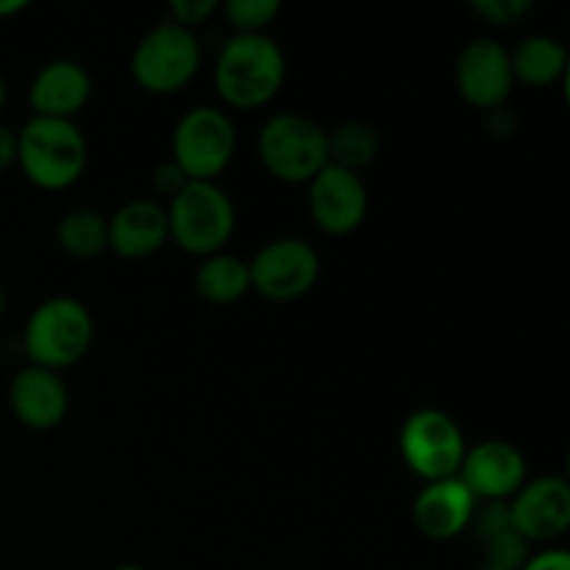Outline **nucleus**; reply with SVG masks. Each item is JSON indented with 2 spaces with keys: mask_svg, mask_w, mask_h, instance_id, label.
Segmentation results:
<instances>
[{
  "mask_svg": "<svg viewBox=\"0 0 570 570\" xmlns=\"http://www.w3.org/2000/svg\"><path fill=\"white\" fill-rule=\"evenodd\" d=\"M401 460L423 484L451 479L465 460V434L460 423L443 410L423 406L404 421L399 434Z\"/></svg>",
  "mask_w": 570,
  "mask_h": 570,
  "instance_id": "0eeeda50",
  "label": "nucleus"
},
{
  "mask_svg": "<svg viewBox=\"0 0 570 570\" xmlns=\"http://www.w3.org/2000/svg\"><path fill=\"white\" fill-rule=\"evenodd\" d=\"M287 59L267 33H234L217 53L215 87L228 109L254 111L271 104L284 87Z\"/></svg>",
  "mask_w": 570,
  "mask_h": 570,
  "instance_id": "f257e3e1",
  "label": "nucleus"
},
{
  "mask_svg": "<svg viewBox=\"0 0 570 570\" xmlns=\"http://www.w3.org/2000/svg\"><path fill=\"white\" fill-rule=\"evenodd\" d=\"M95 337V321L81 301L70 295H56L42 301L28 315L22 343L31 365L48 371H65L87 356Z\"/></svg>",
  "mask_w": 570,
  "mask_h": 570,
  "instance_id": "7ed1b4c3",
  "label": "nucleus"
},
{
  "mask_svg": "<svg viewBox=\"0 0 570 570\" xmlns=\"http://www.w3.org/2000/svg\"><path fill=\"white\" fill-rule=\"evenodd\" d=\"M473 11L490 26H515L529 14V0H473Z\"/></svg>",
  "mask_w": 570,
  "mask_h": 570,
  "instance_id": "393cba45",
  "label": "nucleus"
},
{
  "mask_svg": "<svg viewBox=\"0 0 570 570\" xmlns=\"http://www.w3.org/2000/svg\"><path fill=\"white\" fill-rule=\"evenodd\" d=\"M56 243L67 256L95 259L109 250V217L95 209H70L56 226Z\"/></svg>",
  "mask_w": 570,
  "mask_h": 570,
  "instance_id": "4be33fe9",
  "label": "nucleus"
},
{
  "mask_svg": "<svg viewBox=\"0 0 570 570\" xmlns=\"http://www.w3.org/2000/svg\"><path fill=\"white\" fill-rule=\"evenodd\" d=\"M326 148L328 165H337L351 173H362L376 161L379 150H382V137H379V131L371 122L348 120L326 131Z\"/></svg>",
  "mask_w": 570,
  "mask_h": 570,
  "instance_id": "412c9836",
  "label": "nucleus"
},
{
  "mask_svg": "<svg viewBox=\"0 0 570 570\" xmlns=\"http://www.w3.org/2000/svg\"><path fill=\"white\" fill-rule=\"evenodd\" d=\"M479 570H510V568H499V566H488V562H484V566H482V568H479Z\"/></svg>",
  "mask_w": 570,
  "mask_h": 570,
  "instance_id": "2f4dec72",
  "label": "nucleus"
},
{
  "mask_svg": "<svg viewBox=\"0 0 570 570\" xmlns=\"http://www.w3.org/2000/svg\"><path fill=\"white\" fill-rule=\"evenodd\" d=\"M9 404L22 426L33 432H50L65 421L70 410V393L56 371L28 365L11 382Z\"/></svg>",
  "mask_w": 570,
  "mask_h": 570,
  "instance_id": "dca6fc26",
  "label": "nucleus"
},
{
  "mask_svg": "<svg viewBox=\"0 0 570 570\" xmlns=\"http://www.w3.org/2000/svg\"><path fill=\"white\" fill-rule=\"evenodd\" d=\"M507 512L527 543H551L570 527V484L562 476L527 479L507 501Z\"/></svg>",
  "mask_w": 570,
  "mask_h": 570,
  "instance_id": "ddd939ff",
  "label": "nucleus"
},
{
  "mask_svg": "<svg viewBox=\"0 0 570 570\" xmlns=\"http://www.w3.org/2000/svg\"><path fill=\"white\" fill-rule=\"evenodd\" d=\"M167 239V206L159 200H126L109 217V250H115L120 259H148L165 248Z\"/></svg>",
  "mask_w": 570,
  "mask_h": 570,
  "instance_id": "f3484780",
  "label": "nucleus"
},
{
  "mask_svg": "<svg viewBox=\"0 0 570 570\" xmlns=\"http://www.w3.org/2000/svg\"><path fill=\"white\" fill-rule=\"evenodd\" d=\"M195 289L206 304L215 306H232L243 301L250 293V271L248 262L239 256L226 254H212L204 256L195 271Z\"/></svg>",
  "mask_w": 570,
  "mask_h": 570,
  "instance_id": "aec40b11",
  "label": "nucleus"
},
{
  "mask_svg": "<svg viewBox=\"0 0 570 570\" xmlns=\"http://www.w3.org/2000/svg\"><path fill=\"white\" fill-rule=\"evenodd\" d=\"M115 570H145V568H139V566H120V568H115Z\"/></svg>",
  "mask_w": 570,
  "mask_h": 570,
  "instance_id": "473e14b6",
  "label": "nucleus"
},
{
  "mask_svg": "<svg viewBox=\"0 0 570 570\" xmlns=\"http://www.w3.org/2000/svg\"><path fill=\"white\" fill-rule=\"evenodd\" d=\"M512 78L527 87H554L568 78V50L549 33H529L510 50Z\"/></svg>",
  "mask_w": 570,
  "mask_h": 570,
  "instance_id": "a211bd4d",
  "label": "nucleus"
},
{
  "mask_svg": "<svg viewBox=\"0 0 570 570\" xmlns=\"http://www.w3.org/2000/svg\"><path fill=\"white\" fill-rule=\"evenodd\" d=\"M3 106H6V81L3 76H0V111H3Z\"/></svg>",
  "mask_w": 570,
  "mask_h": 570,
  "instance_id": "c756f323",
  "label": "nucleus"
},
{
  "mask_svg": "<svg viewBox=\"0 0 570 570\" xmlns=\"http://www.w3.org/2000/svg\"><path fill=\"white\" fill-rule=\"evenodd\" d=\"M518 570H570V554L566 549H546L540 554H529Z\"/></svg>",
  "mask_w": 570,
  "mask_h": 570,
  "instance_id": "bb28decb",
  "label": "nucleus"
},
{
  "mask_svg": "<svg viewBox=\"0 0 570 570\" xmlns=\"http://www.w3.org/2000/svg\"><path fill=\"white\" fill-rule=\"evenodd\" d=\"M217 9H220L217 0H170V6H167V14L170 17H167V20L187 28V31H195V28L204 26Z\"/></svg>",
  "mask_w": 570,
  "mask_h": 570,
  "instance_id": "b1692460",
  "label": "nucleus"
},
{
  "mask_svg": "<svg viewBox=\"0 0 570 570\" xmlns=\"http://www.w3.org/2000/svg\"><path fill=\"white\" fill-rule=\"evenodd\" d=\"M479 501L471 490L460 482V476L440 479V482L423 484L421 493L412 504V523L417 532L434 543H449L471 529Z\"/></svg>",
  "mask_w": 570,
  "mask_h": 570,
  "instance_id": "4468645a",
  "label": "nucleus"
},
{
  "mask_svg": "<svg viewBox=\"0 0 570 570\" xmlns=\"http://www.w3.org/2000/svg\"><path fill=\"white\" fill-rule=\"evenodd\" d=\"M223 14L234 33H267L273 20L282 14V3L278 0H226Z\"/></svg>",
  "mask_w": 570,
  "mask_h": 570,
  "instance_id": "5701e85b",
  "label": "nucleus"
},
{
  "mask_svg": "<svg viewBox=\"0 0 570 570\" xmlns=\"http://www.w3.org/2000/svg\"><path fill=\"white\" fill-rule=\"evenodd\" d=\"M200 42L195 31L165 20L150 28L131 53V76L148 95H176L198 76Z\"/></svg>",
  "mask_w": 570,
  "mask_h": 570,
  "instance_id": "423d86ee",
  "label": "nucleus"
},
{
  "mask_svg": "<svg viewBox=\"0 0 570 570\" xmlns=\"http://www.w3.org/2000/svg\"><path fill=\"white\" fill-rule=\"evenodd\" d=\"M3 312H6V289L0 287V317H3Z\"/></svg>",
  "mask_w": 570,
  "mask_h": 570,
  "instance_id": "7c9ffc66",
  "label": "nucleus"
},
{
  "mask_svg": "<svg viewBox=\"0 0 570 570\" xmlns=\"http://www.w3.org/2000/svg\"><path fill=\"white\" fill-rule=\"evenodd\" d=\"M89 145L72 120L31 117L17 131V167L45 193L70 189L83 176Z\"/></svg>",
  "mask_w": 570,
  "mask_h": 570,
  "instance_id": "f03ea898",
  "label": "nucleus"
},
{
  "mask_svg": "<svg viewBox=\"0 0 570 570\" xmlns=\"http://www.w3.org/2000/svg\"><path fill=\"white\" fill-rule=\"evenodd\" d=\"M460 482L484 504H507L527 482V456L507 440H482L465 451Z\"/></svg>",
  "mask_w": 570,
  "mask_h": 570,
  "instance_id": "f8f14e48",
  "label": "nucleus"
},
{
  "mask_svg": "<svg viewBox=\"0 0 570 570\" xmlns=\"http://www.w3.org/2000/svg\"><path fill=\"white\" fill-rule=\"evenodd\" d=\"M92 98V76L81 61L53 59L39 67L28 87V106L33 117L72 120Z\"/></svg>",
  "mask_w": 570,
  "mask_h": 570,
  "instance_id": "2eb2a0df",
  "label": "nucleus"
},
{
  "mask_svg": "<svg viewBox=\"0 0 570 570\" xmlns=\"http://www.w3.org/2000/svg\"><path fill=\"white\" fill-rule=\"evenodd\" d=\"M456 89L462 100L473 109L493 111L507 104L512 95V65L510 50L499 39L479 37L471 39L456 56Z\"/></svg>",
  "mask_w": 570,
  "mask_h": 570,
  "instance_id": "9b49d317",
  "label": "nucleus"
},
{
  "mask_svg": "<svg viewBox=\"0 0 570 570\" xmlns=\"http://www.w3.org/2000/svg\"><path fill=\"white\" fill-rule=\"evenodd\" d=\"M17 165V131L0 122V173Z\"/></svg>",
  "mask_w": 570,
  "mask_h": 570,
  "instance_id": "cd10ccee",
  "label": "nucleus"
},
{
  "mask_svg": "<svg viewBox=\"0 0 570 570\" xmlns=\"http://www.w3.org/2000/svg\"><path fill=\"white\" fill-rule=\"evenodd\" d=\"M256 154L276 181L309 184L328 165L326 131L301 111H278L262 126Z\"/></svg>",
  "mask_w": 570,
  "mask_h": 570,
  "instance_id": "39448f33",
  "label": "nucleus"
},
{
  "mask_svg": "<svg viewBox=\"0 0 570 570\" xmlns=\"http://www.w3.org/2000/svg\"><path fill=\"white\" fill-rule=\"evenodd\" d=\"M471 527L476 529L488 566L518 570L529 560V543L512 527L507 504H484L482 512L476 510Z\"/></svg>",
  "mask_w": 570,
  "mask_h": 570,
  "instance_id": "6ab92c4d",
  "label": "nucleus"
},
{
  "mask_svg": "<svg viewBox=\"0 0 570 570\" xmlns=\"http://www.w3.org/2000/svg\"><path fill=\"white\" fill-rule=\"evenodd\" d=\"M26 9H28V0H0V20L20 14V11Z\"/></svg>",
  "mask_w": 570,
  "mask_h": 570,
  "instance_id": "c85d7f7f",
  "label": "nucleus"
},
{
  "mask_svg": "<svg viewBox=\"0 0 570 570\" xmlns=\"http://www.w3.org/2000/svg\"><path fill=\"white\" fill-rule=\"evenodd\" d=\"M312 223L328 237H348L365 223L371 195L360 173L326 165L309 184Z\"/></svg>",
  "mask_w": 570,
  "mask_h": 570,
  "instance_id": "9d476101",
  "label": "nucleus"
},
{
  "mask_svg": "<svg viewBox=\"0 0 570 570\" xmlns=\"http://www.w3.org/2000/svg\"><path fill=\"white\" fill-rule=\"evenodd\" d=\"M156 193L161 195V198H167V200H173L176 198L178 193H181L184 187H187L189 184V178L184 176L181 173V167L176 165V161H165V165H159V170H156Z\"/></svg>",
  "mask_w": 570,
  "mask_h": 570,
  "instance_id": "a878e982",
  "label": "nucleus"
},
{
  "mask_svg": "<svg viewBox=\"0 0 570 570\" xmlns=\"http://www.w3.org/2000/svg\"><path fill=\"white\" fill-rule=\"evenodd\" d=\"M237 150V128L228 111L217 106H195L173 131V161L189 181H215L232 165Z\"/></svg>",
  "mask_w": 570,
  "mask_h": 570,
  "instance_id": "6e6552de",
  "label": "nucleus"
},
{
  "mask_svg": "<svg viewBox=\"0 0 570 570\" xmlns=\"http://www.w3.org/2000/svg\"><path fill=\"white\" fill-rule=\"evenodd\" d=\"M248 271L254 293L287 304L304 298L315 287L321 278V256L306 239L278 237L256 250L254 259L248 262Z\"/></svg>",
  "mask_w": 570,
  "mask_h": 570,
  "instance_id": "1a4fd4ad",
  "label": "nucleus"
},
{
  "mask_svg": "<svg viewBox=\"0 0 570 570\" xmlns=\"http://www.w3.org/2000/svg\"><path fill=\"white\" fill-rule=\"evenodd\" d=\"M170 239L193 256L220 254L237 228V209L217 181H189L167 206Z\"/></svg>",
  "mask_w": 570,
  "mask_h": 570,
  "instance_id": "20e7f679",
  "label": "nucleus"
}]
</instances>
